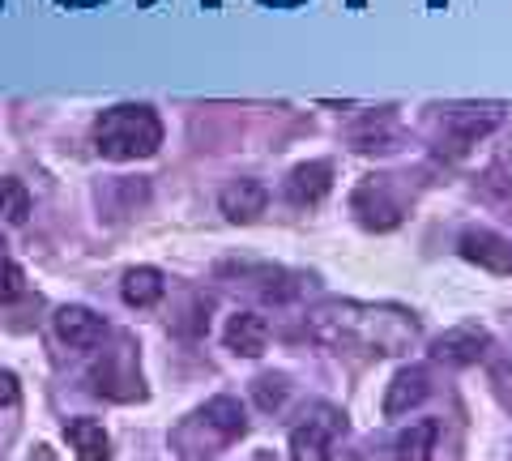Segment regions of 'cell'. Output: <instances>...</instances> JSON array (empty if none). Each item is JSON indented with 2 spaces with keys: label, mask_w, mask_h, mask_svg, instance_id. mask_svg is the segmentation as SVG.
Instances as JSON below:
<instances>
[{
  "label": "cell",
  "mask_w": 512,
  "mask_h": 461,
  "mask_svg": "<svg viewBox=\"0 0 512 461\" xmlns=\"http://www.w3.org/2000/svg\"><path fill=\"white\" fill-rule=\"evenodd\" d=\"M312 333L329 346H359L367 355H402L419 329L402 308L325 304L312 312Z\"/></svg>",
  "instance_id": "cell-1"
},
{
  "label": "cell",
  "mask_w": 512,
  "mask_h": 461,
  "mask_svg": "<svg viewBox=\"0 0 512 461\" xmlns=\"http://www.w3.org/2000/svg\"><path fill=\"white\" fill-rule=\"evenodd\" d=\"M94 150L111 163H133V158H150L158 146H163V124L150 107H111L94 120Z\"/></svg>",
  "instance_id": "cell-2"
},
{
  "label": "cell",
  "mask_w": 512,
  "mask_h": 461,
  "mask_svg": "<svg viewBox=\"0 0 512 461\" xmlns=\"http://www.w3.org/2000/svg\"><path fill=\"white\" fill-rule=\"evenodd\" d=\"M487 346H491V333L483 325H457L431 342V359L448 363V368H470V363L487 355Z\"/></svg>",
  "instance_id": "cell-3"
},
{
  "label": "cell",
  "mask_w": 512,
  "mask_h": 461,
  "mask_svg": "<svg viewBox=\"0 0 512 461\" xmlns=\"http://www.w3.org/2000/svg\"><path fill=\"white\" fill-rule=\"evenodd\" d=\"M52 329H56V338L64 346H73V351H94V346L103 342V316L99 312H90L82 304H64L56 316H52Z\"/></svg>",
  "instance_id": "cell-4"
},
{
  "label": "cell",
  "mask_w": 512,
  "mask_h": 461,
  "mask_svg": "<svg viewBox=\"0 0 512 461\" xmlns=\"http://www.w3.org/2000/svg\"><path fill=\"white\" fill-rule=\"evenodd\" d=\"M355 214H359L363 227L389 231V227L402 222V201L389 197L384 180H367V184H359V193H355Z\"/></svg>",
  "instance_id": "cell-5"
},
{
  "label": "cell",
  "mask_w": 512,
  "mask_h": 461,
  "mask_svg": "<svg viewBox=\"0 0 512 461\" xmlns=\"http://www.w3.org/2000/svg\"><path fill=\"white\" fill-rule=\"evenodd\" d=\"M333 188V163L329 158H312V163H299L286 180V197L291 205H316L325 201V193Z\"/></svg>",
  "instance_id": "cell-6"
},
{
  "label": "cell",
  "mask_w": 512,
  "mask_h": 461,
  "mask_svg": "<svg viewBox=\"0 0 512 461\" xmlns=\"http://www.w3.org/2000/svg\"><path fill=\"white\" fill-rule=\"evenodd\" d=\"M461 257L491 269V274H512V244L495 231H466L461 235Z\"/></svg>",
  "instance_id": "cell-7"
},
{
  "label": "cell",
  "mask_w": 512,
  "mask_h": 461,
  "mask_svg": "<svg viewBox=\"0 0 512 461\" xmlns=\"http://www.w3.org/2000/svg\"><path fill=\"white\" fill-rule=\"evenodd\" d=\"M222 214H227L231 222H252V218H261L265 214V205H269V188L261 180H235L222 188Z\"/></svg>",
  "instance_id": "cell-8"
},
{
  "label": "cell",
  "mask_w": 512,
  "mask_h": 461,
  "mask_svg": "<svg viewBox=\"0 0 512 461\" xmlns=\"http://www.w3.org/2000/svg\"><path fill=\"white\" fill-rule=\"evenodd\" d=\"M222 338H227V351L256 359V355H265V346H269V325H265V316H256V312H235Z\"/></svg>",
  "instance_id": "cell-9"
},
{
  "label": "cell",
  "mask_w": 512,
  "mask_h": 461,
  "mask_svg": "<svg viewBox=\"0 0 512 461\" xmlns=\"http://www.w3.org/2000/svg\"><path fill=\"white\" fill-rule=\"evenodd\" d=\"M427 393H431V376H427V368H402V372L393 376L389 393H384V415H389V419L406 415V410H410V406H419Z\"/></svg>",
  "instance_id": "cell-10"
},
{
  "label": "cell",
  "mask_w": 512,
  "mask_h": 461,
  "mask_svg": "<svg viewBox=\"0 0 512 461\" xmlns=\"http://www.w3.org/2000/svg\"><path fill=\"white\" fill-rule=\"evenodd\" d=\"M402 129H397L393 111H367V116L355 120V129H350V146L359 150H393Z\"/></svg>",
  "instance_id": "cell-11"
},
{
  "label": "cell",
  "mask_w": 512,
  "mask_h": 461,
  "mask_svg": "<svg viewBox=\"0 0 512 461\" xmlns=\"http://www.w3.org/2000/svg\"><path fill=\"white\" fill-rule=\"evenodd\" d=\"M333 432H338V423H320V419H308L303 427H295L291 432V461H329Z\"/></svg>",
  "instance_id": "cell-12"
},
{
  "label": "cell",
  "mask_w": 512,
  "mask_h": 461,
  "mask_svg": "<svg viewBox=\"0 0 512 461\" xmlns=\"http://www.w3.org/2000/svg\"><path fill=\"white\" fill-rule=\"evenodd\" d=\"M64 440L73 444V453L82 461H107L111 457V440H107L99 419H69L64 423Z\"/></svg>",
  "instance_id": "cell-13"
},
{
  "label": "cell",
  "mask_w": 512,
  "mask_h": 461,
  "mask_svg": "<svg viewBox=\"0 0 512 461\" xmlns=\"http://www.w3.org/2000/svg\"><path fill=\"white\" fill-rule=\"evenodd\" d=\"M163 291H167V282H163V274H158L154 265L128 269L124 282H120V295H124L128 308H154L158 299H163Z\"/></svg>",
  "instance_id": "cell-14"
},
{
  "label": "cell",
  "mask_w": 512,
  "mask_h": 461,
  "mask_svg": "<svg viewBox=\"0 0 512 461\" xmlns=\"http://www.w3.org/2000/svg\"><path fill=\"white\" fill-rule=\"evenodd\" d=\"M205 427H214L222 444H231L248 432V419H244V406L235 402V397H214V402H205V410L197 415Z\"/></svg>",
  "instance_id": "cell-15"
},
{
  "label": "cell",
  "mask_w": 512,
  "mask_h": 461,
  "mask_svg": "<svg viewBox=\"0 0 512 461\" xmlns=\"http://www.w3.org/2000/svg\"><path fill=\"white\" fill-rule=\"evenodd\" d=\"M436 440H440V423L436 419H419V423H410L406 432L397 436L393 453H397V461H431Z\"/></svg>",
  "instance_id": "cell-16"
},
{
  "label": "cell",
  "mask_w": 512,
  "mask_h": 461,
  "mask_svg": "<svg viewBox=\"0 0 512 461\" xmlns=\"http://www.w3.org/2000/svg\"><path fill=\"white\" fill-rule=\"evenodd\" d=\"M495 120H500V111H491V116H483V120H478L474 116V111H457V116L453 120H448V129H453V133H448L444 141H448V150H453V154H461V150H470L474 146V141L478 137H483L487 129H495Z\"/></svg>",
  "instance_id": "cell-17"
},
{
  "label": "cell",
  "mask_w": 512,
  "mask_h": 461,
  "mask_svg": "<svg viewBox=\"0 0 512 461\" xmlns=\"http://www.w3.org/2000/svg\"><path fill=\"white\" fill-rule=\"evenodd\" d=\"M30 214V193L18 180H0V218L5 222H26Z\"/></svg>",
  "instance_id": "cell-18"
},
{
  "label": "cell",
  "mask_w": 512,
  "mask_h": 461,
  "mask_svg": "<svg viewBox=\"0 0 512 461\" xmlns=\"http://www.w3.org/2000/svg\"><path fill=\"white\" fill-rule=\"evenodd\" d=\"M22 291H26L22 265L9 261V257H0V304H13V299H22Z\"/></svg>",
  "instance_id": "cell-19"
},
{
  "label": "cell",
  "mask_w": 512,
  "mask_h": 461,
  "mask_svg": "<svg viewBox=\"0 0 512 461\" xmlns=\"http://www.w3.org/2000/svg\"><path fill=\"white\" fill-rule=\"evenodd\" d=\"M286 402V380L282 376H261L256 380V406L261 410H278Z\"/></svg>",
  "instance_id": "cell-20"
},
{
  "label": "cell",
  "mask_w": 512,
  "mask_h": 461,
  "mask_svg": "<svg viewBox=\"0 0 512 461\" xmlns=\"http://www.w3.org/2000/svg\"><path fill=\"white\" fill-rule=\"evenodd\" d=\"M18 397H22L18 376H13V372H0V406H13Z\"/></svg>",
  "instance_id": "cell-21"
},
{
  "label": "cell",
  "mask_w": 512,
  "mask_h": 461,
  "mask_svg": "<svg viewBox=\"0 0 512 461\" xmlns=\"http://www.w3.org/2000/svg\"><path fill=\"white\" fill-rule=\"evenodd\" d=\"M495 389H500L504 406L512 410V363H500V368H495Z\"/></svg>",
  "instance_id": "cell-22"
},
{
  "label": "cell",
  "mask_w": 512,
  "mask_h": 461,
  "mask_svg": "<svg viewBox=\"0 0 512 461\" xmlns=\"http://www.w3.org/2000/svg\"><path fill=\"white\" fill-rule=\"evenodd\" d=\"M346 461H363V457H346Z\"/></svg>",
  "instance_id": "cell-23"
}]
</instances>
